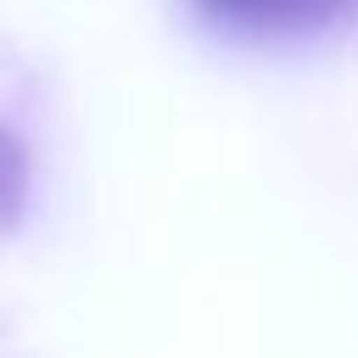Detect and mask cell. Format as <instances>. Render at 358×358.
Here are the masks:
<instances>
[{"instance_id": "2", "label": "cell", "mask_w": 358, "mask_h": 358, "mask_svg": "<svg viewBox=\"0 0 358 358\" xmlns=\"http://www.w3.org/2000/svg\"><path fill=\"white\" fill-rule=\"evenodd\" d=\"M22 207H28V145L11 129H0V235L22 218Z\"/></svg>"}, {"instance_id": "1", "label": "cell", "mask_w": 358, "mask_h": 358, "mask_svg": "<svg viewBox=\"0 0 358 358\" xmlns=\"http://www.w3.org/2000/svg\"><path fill=\"white\" fill-rule=\"evenodd\" d=\"M190 11L241 45H296L358 17V0H190Z\"/></svg>"}]
</instances>
